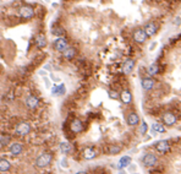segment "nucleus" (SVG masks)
<instances>
[{
	"mask_svg": "<svg viewBox=\"0 0 181 174\" xmlns=\"http://www.w3.org/2000/svg\"><path fill=\"white\" fill-rule=\"evenodd\" d=\"M154 146V150L160 153V154H169L172 150V142H171V139H165V140H159L157 142L153 143Z\"/></svg>",
	"mask_w": 181,
	"mask_h": 174,
	"instance_id": "obj_1",
	"label": "nucleus"
},
{
	"mask_svg": "<svg viewBox=\"0 0 181 174\" xmlns=\"http://www.w3.org/2000/svg\"><path fill=\"white\" fill-rule=\"evenodd\" d=\"M160 123L164 125V126H168V128H172L176 123H177V117L174 112L171 111H168V112H164L161 115H160Z\"/></svg>",
	"mask_w": 181,
	"mask_h": 174,
	"instance_id": "obj_2",
	"label": "nucleus"
},
{
	"mask_svg": "<svg viewBox=\"0 0 181 174\" xmlns=\"http://www.w3.org/2000/svg\"><path fill=\"white\" fill-rule=\"evenodd\" d=\"M51 161H53V154L49 153V152H45V153L39 154L36 158L34 164H36L37 168H45V167H48L51 163Z\"/></svg>",
	"mask_w": 181,
	"mask_h": 174,
	"instance_id": "obj_3",
	"label": "nucleus"
},
{
	"mask_svg": "<svg viewBox=\"0 0 181 174\" xmlns=\"http://www.w3.org/2000/svg\"><path fill=\"white\" fill-rule=\"evenodd\" d=\"M142 163H143L144 167L151 169V168H153V167H155L158 164V157L153 152H147L142 157Z\"/></svg>",
	"mask_w": 181,
	"mask_h": 174,
	"instance_id": "obj_4",
	"label": "nucleus"
},
{
	"mask_svg": "<svg viewBox=\"0 0 181 174\" xmlns=\"http://www.w3.org/2000/svg\"><path fill=\"white\" fill-rule=\"evenodd\" d=\"M30 131H31V125L26 121H20L15 126V132L20 136H26L27 134H30Z\"/></svg>",
	"mask_w": 181,
	"mask_h": 174,
	"instance_id": "obj_5",
	"label": "nucleus"
},
{
	"mask_svg": "<svg viewBox=\"0 0 181 174\" xmlns=\"http://www.w3.org/2000/svg\"><path fill=\"white\" fill-rule=\"evenodd\" d=\"M132 38H133V41H135L136 43L142 44V43H144V42L147 41L148 37H147V34H146V32H144L143 28H137V30L133 31Z\"/></svg>",
	"mask_w": 181,
	"mask_h": 174,
	"instance_id": "obj_6",
	"label": "nucleus"
},
{
	"mask_svg": "<svg viewBox=\"0 0 181 174\" xmlns=\"http://www.w3.org/2000/svg\"><path fill=\"white\" fill-rule=\"evenodd\" d=\"M97 156H98V152H97V150H96L94 147H92V146L86 147V148L83 150V152H82V157H83L84 159H87V161H92V159H94Z\"/></svg>",
	"mask_w": 181,
	"mask_h": 174,
	"instance_id": "obj_7",
	"label": "nucleus"
},
{
	"mask_svg": "<svg viewBox=\"0 0 181 174\" xmlns=\"http://www.w3.org/2000/svg\"><path fill=\"white\" fill-rule=\"evenodd\" d=\"M83 129H84V125H83V123L80 120V119H73L71 123H70V130L73 132V134H80V132H82L83 131Z\"/></svg>",
	"mask_w": 181,
	"mask_h": 174,
	"instance_id": "obj_8",
	"label": "nucleus"
},
{
	"mask_svg": "<svg viewBox=\"0 0 181 174\" xmlns=\"http://www.w3.org/2000/svg\"><path fill=\"white\" fill-rule=\"evenodd\" d=\"M67 48H69V43H67V41L65 38H58V39H55V42H54V49L56 52L62 53Z\"/></svg>",
	"mask_w": 181,
	"mask_h": 174,
	"instance_id": "obj_9",
	"label": "nucleus"
},
{
	"mask_svg": "<svg viewBox=\"0 0 181 174\" xmlns=\"http://www.w3.org/2000/svg\"><path fill=\"white\" fill-rule=\"evenodd\" d=\"M126 123H127L129 126H132V128L137 126L140 124V117H138V114L136 112L129 113L127 117H126Z\"/></svg>",
	"mask_w": 181,
	"mask_h": 174,
	"instance_id": "obj_10",
	"label": "nucleus"
},
{
	"mask_svg": "<svg viewBox=\"0 0 181 174\" xmlns=\"http://www.w3.org/2000/svg\"><path fill=\"white\" fill-rule=\"evenodd\" d=\"M20 16L23 19H32L34 16V10L30 5H23L20 9Z\"/></svg>",
	"mask_w": 181,
	"mask_h": 174,
	"instance_id": "obj_11",
	"label": "nucleus"
},
{
	"mask_svg": "<svg viewBox=\"0 0 181 174\" xmlns=\"http://www.w3.org/2000/svg\"><path fill=\"white\" fill-rule=\"evenodd\" d=\"M144 32L147 34V37H153L157 32H158V25L155 22H148L146 26H144Z\"/></svg>",
	"mask_w": 181,
	"mask_h": 174,
	"instance_id": "obj_12",
	"label": "nucleus"
},
{
	"mask_svg": "<svg viewBox=\"0 0 181 174\" xmlns=\"http://www.w3.org/2000/svg\"><path fill=\"white\" fill-rule=\"evenodd\" d=\"M154 85H155V81H154L152 77H143V78L141 80V86H142V89H143L144 91L152 90L153 87H154Z\"/></svg>",
	"mask_w": 181,
	"mask_h": 174,
	"instance_id": "obj_13",
	"label": "nucleus"
},
{
	"mask_svg": "<svg viewBox=\"0 0 181 174\" xmlns=\"http://www.w3.org/2000/svg\"><path fill=\"white\" fill-rule=\"evenodd\" d=\"M25 103H26V107L28 109H34V108H37L39 106V98L36 97V96H28L26 98Z\"/></svg>",
	"mask_w": 181,
	"mask_h": 174,
	"instance_id": "obj_14",
	"label": "nucleus"
},
{
	"mask_svg": "<svg viewBox=\"0 0 181 174\" xmlns=\"http://www.w3.org/2000/svg\"><path fill=\"white\" fill-rule=\"evenodd\" d=\"M9 151H10V154L11 156H19L23 151V145L21 142H14V143H11Z\"/></svg>",
	"mask_w": 181,
	"mask_h": 174,
	"instance_id": "obj_15",
	"label": "nucleus"
},
{
	"mask_svg": "<svg viewBox=\"0 0 181 174\" xmlns=\"http://www.w3.org/2000/svg\"><path fill=\"white\" fill-rule=\"evenodd\" d=\"M131 163H132V158H131L130 156H122V157L119 159L116 168H118V169H126Z\"/></svg>",
	"mask_w": 181,
	"mask_h": 174,
	"instance_id": "obj_16",
	"label": "nucleus"
},
{
	"mask_svg": "<svg viewBox=\"0 0 181 174\" xmlns=\"http://www.w3.org/2000/svg\"><path fill=\"white\" fill-rule=\"evenodd\" d=\"M133 69H135V60H133V59H127V60L124 63V65H122V72H124L125 75L131 74Z\"/></svg>",
	"mask_w": 181,
	"mask_h": 174,
	"instance_id": "obj_17",
	"label": "nucleus"
},
{
	"mask_svg": "<svg viewBox=\"0 0 181 174\" xmlns=\"http://www.w3.org/2000/svg\"><path fill=\"white\" fill-rule=\"evenodd\" d=\"M160 71H161L160 65L157 64V63H154V64H152V65H149V66L147 67V74H148V76H155V75H158Z\"/></svg>",
	"mask_w": 181,
	"mask_h": 174,
	"instance_id": "obj_18",
	"label": "nucleus"
},
{
	"mask_svg": "<svg viewBox=\"0 0 181 174\" xmlns=\"http://www.w3.org/2000/svg\"><path fill=\"white\" fill-rule=\"evenodd\" d=\"M65 91H66V89H65V85H64V83L54 85V86L51 87V93H53V95H56V96H62V95H65Z\"/></svg>",
	"mask_w": 181,
	"mask_h": 174,
	"instance_id": "obj_19",
	"label": "nucleus"
},
{
	"mask_svg": "<svg viewBox=\"0 0 181 174\" xmlns=\"http://www.w3.org/2000/svg\"><path fill=\"white\" fill-rule=\"evenodd\" d=\"M120 100H121V102H122L124 104H130V103L132 102V95H131V92L127 91V90L122 91V92L120 93Z\"/></svg>",
	"mask_w": 181,
	"mask_h": 174,
	"instance_id": "obj_20",
	"label": "nucleus"
},
{
	"mask_svg": "<svg viewBox=\"0 0 181 174\" xmlns=\"http://www.w3.org/2000/svg\"><path fill=\"white\" fill-rule=\"evenodd\" d=\"M60 151H61V153H64V154H70V153H72V151H73V146H72L70 142H67V141L61 142V143H60Z\"/></svg>",
	"mask_w": 181,
	"mask_h": 174,
	"instance_id": "obj_21",
	"label": "nucleus"
},
{
	"mask_svg": "<svg viewBox=\"0 0 181 174\" xmlns=\"http://www.w3.org/2000/svg\"><path fill=\"white\" fill-rule=\"evenodd\" d=\"M121 146L120 145H116V143H112V145H109L108 146V150H107V152L110 154V156H116V154H119L120 152H121Z\"/></svg>",
	"mask_w": 181,
	"mask_h": 174,
	"instance_id": "obj_22",
	"label": "nucleus"
},
{
	"mask_svg": "<svg viewBox=\"0 0 181 174\" xmlns=\"http://www.w3.org/2000/svg\"><path fill=\"white\" fill-rule=\"evenodd\" d=\"M152 130H153L154 132H157V134H164V132L166 131L165 126H164L161 123H154V124L152 125Z\"/></svg>",
	"mask_w": 181,
	"mask_h": 174,
	"instance_id": "obj_23",
	"label": "nucleus"
},
{
	"mask_svg": "<svg viewBox=\"0 0 181 174\" xmlns=\"http://www.w3.org/2000/svg\"><path fill=\"white\" fill-rule=\"evenodd\" d=\"M36 44L39 48H43V47L47 45V39H45L44 34H42V33L41 34H37V37H36Z\"/></svg>",
	"mask_w": 181,
	"mask_h": 174,
	"instance_id": "obj_24",
	"label": "nucleus"
},
{
	"mask_svg": "<svg viewBox=\"0 0 181 174\" xmlns=\"http://www.w3.org/2000/svg\"><path fill=\"white\" fill-rule=\"evenodd\" d=\"M75 55H76V50H75L72 47H70V45H69V48H67L66 50L62 52V56H64L65 59H72Z\"/></svg>",
	"mask_w": 181,
	"mask_h": 174,
	"instance_id": "obj_25",
	"label": "nucleus"
},
{
	"mask_svg": "<svg viewBox=\"0 0 181 174\" xmlns=\"http://www.w3.org/2000/svg\"><path fill=\"white\" fill-rule=\"evenodd\" d=\"M11 168V163L8 161V159H0V172H8L9 169Z\"/></svg>",
	"mask_w": 181,
	"mask_h": 174,
	"instance_id": "obj_26",
	"label": "nucleus"
},
{
	"mask_svg": "<svg viewBox=\"0 0 181 174\" xmlns=\"http://www.w3.org/2000/svg\"><path fill=\"white\" fill-rule=\"evenodd\" d=\"M10 141H11V137L9 135H2V136H0V146H2V147L8 146L10 143Z\"/></svg>",
	"mask_w": 181,
	"mask_h": 174,
	"instance_id": "obj_27",
	"label": "nucleus"
},
{
	"mask_svg": "<svg viewBox=\"0 0 181 174\" xmlns=\"http://www.w3.org/2000/svg\"><path fill=\"white\" fill-rule=\"evenodd\" d=\"M147 131H148V125H147V123L143 120L142 124L140 125V134H141V135H146Z\"/></svg>",
	"mask_w": 181,
	"mask_h": 174,
	"instance_id": "obj_28",
	"label": "nucleus"
},
{
	"mask_svg": "<svg viewBox=\"0 0 181 174\" xmlns=\"http://www.w3.org/2000/svg\"><path fill=\"white\" fill-rule=\"evenodd\" d=\"M51 32H53V34H55V36H58V37H60V36H62V34L65 33V31H64L61 27H54Z\"/></svg>",
	"mask_w": 181,
	"mask_h": 174,
	"instance_id": "obj_29",
	"label": "nucleus"
},
{
	"mask_svg": "<svg viewBox=\"0 0 181 174\" xmlns=\"http://www.w3.org/2000/svg\"><path fill=\"white\" fill-rule=\"evenodd\" d=\"M109 96H110V98H113V100H118V98L120 97V95H119L116 91H109Z\"/></svg>",
	"mask_w": 181,
	"mask_h": 174,
	"instance_id": "obj_30",
	"label": "nucleus"
},
{
	"mask_svg": "<svg viewBox=\"0 0 181 174\" xmlns=\"http://www.w3.org/2000/svg\"><path fill=\"white\" fill-rule=\"evenodd\" d=\"M61 167L62 168H69V162H67V158H62L61 159Z\"/></svg>",
	"mask_w": 181,
	"mask_h": 174,
	"instance_id": "obj_31",
	"label": "nucleus"
},
{
	"mask_svg": "<svg viewBox=\"0 0 181 174\" xmlns=\"http://www.w3.org/2000/svg\"><path fill=\"white\" fill-rule=\"evenodd\" d=\"M127 169H129V170H130L131 173H135V172L137 170V167H136L135 164H132V163H131V164H130V165L127 167Z\"/></svg>",
	"mask_w": 181,
	"mask_h": 174,
	"instance_id": "obj_32",
	"label": "nucleus"
},
{
	"mask_svg": "<svg viewBox=\"0 0 181 174\" xmlns=\"http://www.w3.org/2000/svg\"><path fill=\"white\" fill-rule=\"evenodd\" d=\"M118 174H127L125 169H118Z\"/></svg>",
	"mask_w": 181,
	"mask_h": 174,
	"instance_id": "obj_33",
	"label": "nucleus"
},
{
	"mask_svg": "<svg viewBox=\"0 0 181 174\" xmlns=\"http://www.w3.org/2000/svg\"><path fill=\"white\" fill-rule=\"evenodd\" d=\"M44 70H49V71H50V70H51V66H50L49 64H47V65L44 66Z\"/></svg>",
	"mask_w": 181,
	"mask_h": 174,
	"instance_id": "obj_34",
	"label": "nucleus"
},
{
	"mask_svg": "<svg viewBox=\"0 0 181 174\" xmlns=\"http://www.w3.org/2000/svg\"><path fill=\"white\" fill-rule=\"evenodd\" d=\"M155 45H157V42H154V43H153V44L151 45V48H149V49H151V50H153V49L155 48Z\"/></svg>",
	"mask_w": 181,
	"mask_h": 174,
	"instance_id": "obj_35",
	"label": "nucleus"
},
{
	"mask_svg": "<svg viewBox=\"0 0 181 174\" xmlns=\"http://www.w3.org/2000/svg\"><path fill=\"white\" fill-rule=\"evenodd\" d=\"M75 174H88L86 170H81V172H77V173H75Z\"/></svg>",
	"mask_w": 181,
	"mask_h": 174,
	"instance_id": "obj_36",
	"label": "nucleus"
},
{
	"mask_svg": "<svg viewBox=\"0 0 181 174\" xmlns=\"http://www.w3.org/2000/svg\"><path fill=\"white\" fill-rule=\"evenodd\" d=\"M44 81H45V83H47V87H50V82H48L47 78H44Z\"/></svg>",
	"mask_w": 181,
	"mask_h": 174,
	"instance_id": "obj_37",
	"label": "nucleus"
},
{
	"mask_svg": "<svg viewBox=\"0 0 181 174\" xmlns=\"http://www.w3.org/2000/svg\"><path fill=\"white\" fill-rule=\"evenodd\" d=\"M131 174H140V173H137V172H135V173H131Z\"/></svg>",
	"mask_w": 181,
	"mask_h": 174,
	"instance_id": "obj_38",
	"label": "nucleus"
},
{
	"mask_svg": "<svg viewBox=\"0 0 181 174\" xmlns=\"http://www.w3.org/2000/svg\"><path fill=\"white\" fill-rule=\"evenodd\" d=\"M169 2H171V0H169Z\"/></svg>",
	"mask_w": 181,
	"mask_h": 174,
	"instance_id": "obj_39",
	"label": "nucleus"
}]
</instances>
